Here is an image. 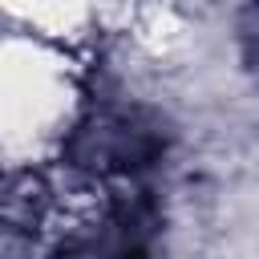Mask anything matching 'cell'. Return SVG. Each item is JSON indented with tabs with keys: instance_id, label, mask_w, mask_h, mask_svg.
<instances>
[]
</instances>
